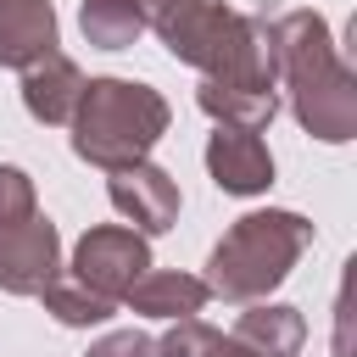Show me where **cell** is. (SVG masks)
Here are the masks:
<instances>
[{"label": "cell", "mask_w": 357, "mask_h": 357, "mask_svg": "<svg viewBox=\"0 0 357 357\" xmlns=\"http://www.w3.org/2000/svg\"><path fill=\"white\" fill-rule=\"evenodd\" d=\"M145 28L167 45L173 61L195 67L212 84L240 89H279V56H273V11H234L218 0H134Z\"/></svg>", "instance_id": "1"}, {"label": "cell", "mask_w": 357, "mask_h": 357, "mask_svg": "<svg viewBox=\"0 0 357 357\" xmlns=\"http://www.w3.org/2000/svg\"><path fill=\"white\" fill-rule=\"evenodd\" d=\"M273 56L296 123L324 145H346L357 134V73L346 67L329 22L307 6L273 11Z\"/></svg>", "instance_id": "2"}, {"label": "cell", "mask_w": 357, "mask_h": 357, "mask_svg": "<svg viewBox=\"0 0 357 357\" xmlns=\"http://www.w3.org/2000/svg\"><path fill=\"white\" fill-rule=\"evenodd\" d=\"M173 106L162 100V89L139 84V78H84L78 112H73V156L112 173L128 162H145L151 145L167 134Z\"/></svg>", "instance_id": "3"}, {"label": "cell", "mask_w": 357, "mask_h": 357, "mask_svg": "<svg viewBox=\"0 0 357 357\" xmlns=\"http://www.w3.org/2000/svg\"><path fill=\"white\" fill-rule=\"evenodd\" d=\"M307 245H312V223L301 212H284V206L245 212L212 245V257H206V290L218 301H229V307L268 301V290H279L290 279V268L301 262Z\"/></svg>", "instance_id": "4"}, {"label": "cell", "mask_w": 357, "mask_h": 357, "mask_svg": "<svg viewBox=\"0 0 357 357\" xmlns=\"http://www.w3.org/2000/svg\"><path fill=\"white\" fill-rule=\"evenodd\" d=\"M145 268H151V240L139 229H123V223H95L73 245V279L100 290L117 307H123V296L134 290V279Z\"/></svg>", "instance_id": "5"}, {"label": "cell", "mask_w": 357, "mask_h": 357, "mask_svg": "<svg viewBox=\"0 0 357 357\" xmlns=\"http://www.w3.org/2000/svg\"><path fill=\"white\" fill-rule=\"evenodd\" d=\"M56 273H61V234L45 212L0 223V290L6 296H39Z\"/></svg>", "instance_id": "6"}, {"label": "cell", "mask_w": 357, "mask_h": 357, "mask_svg": "<svg viewBox=\"0 0 357 357\" xmlns=\"http://www.w3.org/2000/svg\"><path fill=\"white\" fill-rule=\"evenodd\" d=\"M106 195H112V206H117L145 240H151V234H167V229L178 223V206H184L178 178H173L167 167H156V162L112 167V173H106Z\"/></svg>", "instance_id": "7"}, {"label": "cell", "mask_w": 357, "mask_h": 357, "mask_svg": "<svg viewBox=\"0 0 357 357\" xmlns=\"http://www.w3.org/2000/svg\"><path fill=\"white\" fill-rule=\"evenodd\" d=\"M206 173L223 195H262L273 184V156H268L262 134L218 123V134L206 139Z\"/></svg>", "instance_id": "8"}, {"label": "cell", "mask_w": 357, "mask_h": 357, "mask_svg": "<svg viewBox=\"0 0 357 357\" xmlns=\"http://www.w3.org/2000/svg\"><path fill=\"white\" fill-rule=\"evenodd\" d=\"M78 95H84V73H78L73 56L45 50L39 61L22 67V106H28L33 123H45V128H67L73 112H78Z\"/></svg>", "instance_id": "9"}, {"label": "cell", "mask_w": 357, "mask_h": 357, "mask_svg": "<svg viewBox=\"0 0 357 357\" xmlns=\"http://www.w3.org/2000/svg\"><path fill=\"white\" fill-rule=\"evenodd\" d=\"M206 301H212L206 279L178 273V268H145V273L134 279V290L123 296L128 312H139V318H167V324H173V318H195Z\"/></svg>", "instance_id": "10"}, {"label": "cell", "mask_w": 357, "mask_h": 357, "mask_svg": "<svg viewBox=\"0 0 357 357\" xmlns=\"http://www.w3.org/2000/svg\"><path fill=\"white\" fill-rule=\"evenodd\" d=\"M251 357H301L307 346V318L284 301H245V312L229 329Z\"/></svg>", "instance_id": "11"}, {"label": "cell", "mask_w": 357, "mask_h": 357, "mask_svg": "<svg viewBox=\"0 0 357 357\" xmlns=\"http://www.w3.org/2000/svg\"><path fill=\"white\" fill-rule=\"evenodd\" d=\"M56 50V6L50 0H0V67H28Z\"/></svg>", "instance_id": "12"}, {"label": "cell", "mask_w": 357, "mask_h": 357, "mask_svg": "<svg viewBox=\"0 0 357 357\" xmlns=\"http://www.w3.org/2000/svg\"><path fill=\"white\" fill-rule=\"evenodd\" d=\"M195 106H201L212 123H223V128H251V134H262V128L279 117V89H240V84H212V78H201Z\"/></svg>", "instance_id": "13"}, {"label": "cell", "mask_w": 357, "mask_h": 357, "mask_svg": "<svg viewBox=\"0 0 357 357\" xmlns=\"http://www.w3.org/2000/svg\"><path fill=\"white\" fill-rule=\"evenodd\" d=\"M39 301H45V312H50L61 329H89V324H106V318L117 312V301H106L100 290L78 284L73 273H56V279L39 290Z\"/></svg>", "instance_id": "14"}, {"label": "cell", "mask_w": 357, "mask_h": 357, "mask_svg": "<svg viewBox=\"0 0 357 357\" xmlns=\"http://www.w3.org/2000/svg\"><path fill=\"white\" fill-rule=\"evenodd\" d=\"M78 28L95 50H128L145 33V17L134 0H84L78 6Z\"/></svg>", "instance_id": "15"}, {"label": "cell", "mask_w": 357, "mask_h": 357, "mask_svg": "<svg viewBox=\"0 0 357 357\" xmlns=\"http://www.w3.org/2000/svg\"><path fill=\"white\" fill-rule=\"evenodd\" d=\"M156 357H251L234 335H218L201 318H173V329L156 340Z\"/></svg>", "instance_id": "16"}, {"label": "cell", "mask_w": 357, "mask_h": 357, "mask_svg": "<svg viewBox=\"0 0 357 357\" xmlns=\"http://www.w3.org/2000/svg\"><path fill=\"white\" fill-rule=\"evenodd\" d=\"M28 212H39V195H33V178H28L22 167H11V162H0V223H17V218H28Z\"/></svg>", "instance_id": "17"}, {"label": "cell", "mask_w": 357, "mask_h": 357, "mask_svg": "<svg viewBox=\"0 0 357 357\" xmlns=\"http://www.w3.org/2000/svg\"><path fill=\"white\" fill-rule=\"evenodd\" d=\"M84 357H156V340H151L145 329H112V335H100Z\"/></svg>", "instance_id": "18"}]
</instances>
